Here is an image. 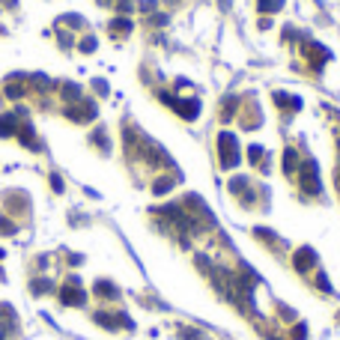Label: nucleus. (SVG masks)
I'll return each mask as SVG.
<instances>
[{"instance_id": "nucleus-1", "label": "nucleus", "mask_w": 340, "mask_h": 340, "mask_svg": "<svg viewBox=\"0 0 340 340\" xmlns=\"http://www.w3.org/2000/svg\"><path fill=\"white\" fill-rule=\"evenodd\" d=\"M218 161H221V167H227V170L239 167L242 155H239V140H236V134H230V131H221V134H218Z\"/></svg>"}, {"instance_id": "nucleus-21", "label": "nucleus", "mask_w": 340, "mask_h": 340, "mask_svg": "<svg viewBox=\"0 0 340 340\" xmlns=\"http://www.w3.org/2000/svg\"><path fill=\"white\" fill-rule=\"evenodd\" d=\"M81 51H87V54H90V51H96V39H93V36H87V39L81 42Z\"/></svg>"}, {"instance_id": "nucleus-15", "label": "nucleus", "mask_w": 340, "mask_h": 340, "mask_svg": "<svg viewBox=\"0 0 340 340\" xmlns=\"http://www.w3.org/2000/svg\"><path fill=\"white\" fill-rule=\"evenodd\" d=\"M284 6V0H260V9L263 12H278Z\"/></svg>"}, {"instance_id": "nucleus-18", "label": "nucleus", "mask_w": 340, "mask_h": 340, "mask_svg": "<svg viewBox=\"0 0 340 340\" xmlns=\"http://www.w3.org/2000/svg\"><path fill=\"white\" fill-rule=\"evenodd\" d=\"M6 96H9V99H18V96H24V87H15V84H9V87H6Z\"/></svg>"}, {"instance_id": "nucleus-23", "label": "nucleus", "mask_w": 340, "mask_h": 340, "mask_svg": "<svg viewBox=\"0 0 340 340\" xmlns=\"http://www.w3.org/2000/svg\"><path fill=\"white\" fill-rule=\"evenodd\" d=\"M0 233H9V236H12V233H15V224L6 221V218H0Z\"/></svg>"}, {"instance_id": "nucleus-27", "label": "nucleus", "mask_w": 340, "mask_h": 340, "mask_svg": "<svg viewBox=\"0 0 340 340\" xmlns=\"http://www.w3.org/2000/svg\"><path fill=\"white\" fill-rule=\"evenodd\" d=\"M0 260H3V251H0Z\"/></svg>"}, {"instance_id": "nucleus-17", "label": "nucleus", "mask_w": 340, "mask_h": 340, "mask_svg": "<svg viewBox=\"0 0 340 340\" xmlns=\"http://www.w3.org/2000/svg\"><path fill=\"white\" fill-rule=\"evenodd\" d=\"M317 287H320V290H323V293H332V284H329V278H326V275H323V272H320V275H317Z\"/></svg>"}, {"instance_id": "nucleus-25", "label": "nucleus", "mask_w": 340, "mask_h": 340, "mask_svg": "<svg viewBox=\"0 0 340 340\" xmlns=\"http://www.w3.org/2000/svg\"><path fill=\"white\" fill-rule=\"evenodd\" d=\"M51 185H54V191H63V179L60 176H51Z\"/></svg>"}, {"instance_id": "nucleus-2", "label": "nucleus", "mask_w": 340, "mask_h": 340, "mask_svg": "<svg viewBox=\"0 0 340 340\" xmlns=\"http://www.w3.org/2000/svg\"><path fill=\"white\" fill-rule=\"evenodd\" d=\"M299 185L305 194H320L323 191V182H320V167L314 161H305L299 164Z\"/></svg>"}, {"instance_id": "nucleus-14", "label": "nucleus", "mask_w": 340, "mask_h": 340, "mask_svg": "<svg viewBox=\"0 0 340 340\" xmlns=\"http://www.w3.org/2000/svg\"><path fill=\"white\" fill-rule=\"evenodd\" d=\"M170 188H173V179H170V176H167V179H158V182L152 185V191H155V194H167Z\"/></svg>"}, {"instance_id": "nucleus-22", "label": "nucleus", "mask_w": 340, "mask_h": 340, "mask_svg": "<svg viewBox=\"0 0 340 340\" xmlns=\"http://www.w3.org/2000/svg\"><path fill=\"white\" fill-rule=\"evenodd\" d=\"M248 158H251V161H260V158H263V146H251V149H248Z\"/></svg>"}, {"instance_id": "nucleus-8", "label": "nucleus", "mask_w": 340, "mask_h": 340, "mask_svg": "<svg viewBox=\"0 0 340 340\" xmlns=\"http://www.w3.org/2000/svg\"><path fill=\"white\" fill-rule=\"evenodd\" d=\"M272 99H275L281 108H290V111H299V108H302V99H299V96H293V99H290V96H284V93H275Z\"/></svg>"}, {"instance_id": "nucleus-9", "label": "nucleus", "mask_w": 340, "mask_h": 340, "mask_svg": "<svg viewBox=\"0 0 340 340\" xmlns=\"http://www.w3.org/2000/svg\"><path fill=\"white\" fill-rule=\"evenodd\" d=\"M236 108H239V99L236 96H227V102H221V119H233L236 116Z\"/></svg>"}, {"instance_id": "nucleus-19", "label": "nucleus", "mask_w": 340, "mask_h": 340, "mask_svg": "<svg viewBox=\"0 0 340 340\" xmlns=\"http://www.w3.org/2000/svg\"><path fill=\"white\" fill-rule=\"evenodd\" d=\"M93 140H96V143H99V146H102L105 152L111 149V146H108V134H105V131H96V137H93Z\"/></svg>"}, {"instance_id": "nucleus-13", "label": "nucleus", "mask_w": 340, "mask_h": 340, "mask_svg": "<svg viewBox=\"0 0 340 340\" xmlns=\"http://www.w3.org/2000/svg\"><path fill=\"white\" fill-rule=\"evenodd\" d=\"M63 96H66L69 102H78V99H81V87H78V84H66V87H63Z\"/></svg>"}, {"instance_id": "nucleus-20", "label": "nucleus", "mask_w": 340, "mask_h": 340, "mask_svg": "<svg viewBox=\"0 0 340 340\" xmlns=\"http://www.w3.org/2000/svg\"><path fill=\"white\" fill-rule=\"evenodd\" d=\"M48 290H51L48 281H33V293H36V296H39V293H48Z\"/></svg>"}, {"instance_id": "nucleus-11", "label": "nucleus", "mask_w": 340, "mask_h": 340, "mask_svg": "<svg viewBox=\"0 0 340 340\" xmlns=\"http://www.w3.org/2000/svg\"><path fill=\"white\" fill-rule=\"evenodd\" d=\"M111 33H113V36H125V33H131V21H128V18H113Z\"/></svg>"}, {"instance_id": "nucleus-5", "label": "nucleus", "mask_w": 340, "mask_h": 340, "mask_svg": "<svg viewBox=\"0 0 340 340\" xmlns=\"http://www.w3.org/2000/svg\"><path fill=\"white\" fill-rule=\"evenodd\" d=\"M314 263H317V251H314V248H299V251L293 254L296 272H308V269H314Z\"/></svg>"}, {"instance_id": "nucleus-28", "label": "nucleus", "mask_w": 340, "mask_h": 340, "mask_svg": "<svg viewBox=\"0 0 340 340\" xmlns=\"http://www.w3.org/2000/svg\"><path fill=\"white\" fill-rule=\"evenodd\" d=\"M0 340H3V335H0Z\"/></svg>"}, {"instance_id": "nucleus-7", "label": "nucleus", "mask_w": 340, "mask_h": 340, "mask_svg": "<svg viewBox=\"0 0 340 340\" xmlns=\"http://www.w3.org/2000/svg\"><path fill=\"white\" fill-rule=\"evenodd\" d=\"M296 167H299V155H296V149L290 146V149H284V173H287V176H293V173H296Z\"/></svg>"}, {"instance_id": "nucleus-6", "label": "nucleus", "mask_w": 340, "mask_h": 340, "mask_svg": "<svg viewBox=\"0 0 340 340\" xmlns=\"http://www.w3.org/2000/svg\"><path fill=\"white\" fill-rule=\"evenodd\" d=\"M66 116H72L75 122H87V119H93V116H96V105H93V102H84V105H72V108L66 111Z\"/></svg>"}, {"instance_id": "nucleus-12", "label": "nucleus", "mask_w": 340, "mask_h": 340, "mask_svg": "<svg viewBox=\"0 0 340 340\" xmlns=\"http://www.w3.org/2000/svg\"><path fill=\"white\" fill-rule=\"evenodd\" d=\"M15 128H18V125H15V116H12V113H3V116H0V134L9 137V134H15Z\"/></svg>"}, {"instance_id": "nucleus-3", "label": "nucleus", "mask_w": 340, "mask_h": 340, "mask_svg": "<svg viewBox=\"0 0 340 340\" xmlns=\"http://www.w3.org/2000/svg\"><path fill=\"white\" fill-rule=\"evenodd\" d=\"M60 302L63 305H72V308H81L84 302H87V296H84V290L78 287V278H72L63 290H60Z\"/></svg>"}, {"instance_id": "nucleus-16", "label": "nucleus", "mask_w": 340, "mask_h": 340, "mask_svg": "<svg viewBox=\"0 0 340 340\" xmlns=\"http://www.w3.org/2000/svg\"><path fill=\"white\" fill-rule=\"evenodd\" d=\"M293 340H308V326H305V323H299V326L293 329Z\"/></svg>"}, {"instance_id": "nucleus-10", "label": "nucleus", "mask_w": 340, "mask_h": 340, "mask_svg": "<svg viewBox=\"0 0 340 340\" xmlns=\"http://www.w3.org/2000/svg\"><path fill=\"white\" fill-rule=\"evenodd\" d=\"M96 296H102V299H116L119 290H116L113 284H108V281H99V284H96Z\"/></svg>"}, {"instance_id": "nucleus-4", "label": "nucleus", "mask_w": 340, "mask_h": 340, "mask_svg": "<svg viewBox=\"0 0 340 340\" xmlns=\"http://www.w3.org/2000/svg\"><path fill=\"white\" fill-rule=\"evenodd\" d=\"M161 99H164L167 105H173V108L182 113V119H197V113H200V102H197V99H185V102H179V99H170V96H164V93H161Z\"/></svg>"}, {"instance_id": "nucleus-24", "label": "nucleus", "mask_w": 340, "mask_h": 340, "mask_svg": "<svg viewBox=\"0 0 340 340\" xmlns=\"http://www.w3.org/2000/svg\"><path fill=\"white\" fill-rule=\"evenodd\" d=\"M179 335H182V340H203L200 335H197V332H194V329H182Z\"/></svg>"}, {"instance_id": "nucleus-26", "label": "nucleus", "mask_w": 340, "mask_h": 340, "mask_svg": "<svg viewBox=\"0 0 340 340\" xmlns=\"http://www.w3.org/2000/svg\"><path fill=\"white\" fill-rule=\"evenodd\" d=\"M335 179H338V191H340V170H338V176H335Z\"/></svg>"}]
</instances>
